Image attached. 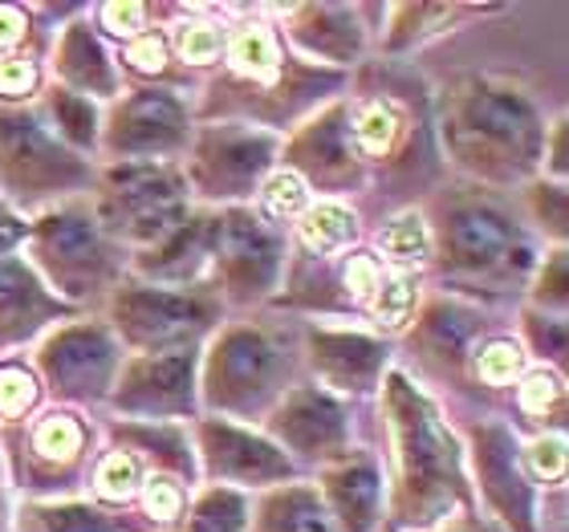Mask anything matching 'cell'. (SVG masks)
<instances>
[{
    "label": "cell",
    "instance_id": "42",
    "mask_svg": "<svg viewBox=\"0 0 569 532\" xmlns=\"http://www.w3.org/2000/svg\"><path fill=\"white\" fill-rule=\"evenodd\" d=\"M346 284L355 289V297H370V293H379V284H382L379 264L370 261V257H355V261L346 264Z\"/></svg>",
    "mask_w": 569,
    "mask_h": 532
},
{
    "label": "cell",
    "instance_id": "45",
    "mask_svg": "<svg viewBox=\"0 0 569 532\" xmlns=\"http://www.w3.org/2000/svg\"><path fill=\"white\" fill-rule=\"evenodd\" d=\"M24 33V17L17 9H0V46H12Z\"/></svg>",
    "mask_w": 569,
    "mask_h": 532
},
{
    "label": "cell",
    "instance_id": "33",
    "mask_svg": "<svg viewBox=\"0 0 569 532\" xmlns=\"http://www.w3.org/2000/svg\"><path fill=\"white\" fill-rule=\"evenodd\" d=\"M261 200L269 215H293L306 208V183H301L293 171H281V175H273L264 183Z\"/></svg>",
    "mask_w": 569,
    "mask_h": 532
},
{
    "label": "cell",
    "instance_id": "6",
    "mask_svg": "<svg viewBox=\"0 0 569 532\" xmlns=\"http://www.w3.org/2000/svg\"><path fill=\"white\" fill-rule=\"evenodd\" d=\"M33 244L37 257L53 272V281H61L70 293H86V289L94 293L114 269L107 240L98 237L94 220L82 212H61L53 220H46L37 228Z\"/></svg>",
    "mask_w": 569,
    "mask_h": 532
},
{
    "label": "cell",
    "instance_id": "21",
    "mask_svg": "<svg viewBox=\"0 0 569 532\" xmlns=\"http://www.w3.org/2000/svg\"><path fill=\"white\" fill-rule=\"evenodd\" d=\"M293 159L313 179H321V183H330L333 171H350V151H346V139H342V110H333L321 122H313V131H306L297 139Z\"/></svg>",
    "mask_w": 569,
    "mask_h": 532
},
{
    "label": "cell",
    "instance_id": "22",
    "mask_svg": "<svg viewBox=\"0 0 569 532\" xmlns=\"http://www.w3.org/2000/svg\"><path fill=\"white\" fill-rule=\"evenodd\" d=\"M58 70L66 73V82L82 86L90 94H114V73H110L98 41L86 33L82 24H73L70 33H66V41H61Z\"/></svg>",
    "mask_w": 569,
    "mask_h": 532
},
{
    "label": "cell",
    "instance_id": "31",
    "mask_svg": "<svg viewBox=\"0 0 569 532\" xmlns=\"http://www.w3.org/2000/svg\"><path fill=\"white\" fill-rule=\"evenodd\" d=\"M416 293H419V284L411 281V277H391L387 284H379L375 313H379V321L387 325V330H395V325H403V321L411 318V309H416Z\"/></svg>",
    "mask_w": 569,
    "mask_h": 532
},
{
    "label": "cell",
    "instance_id": "15",
    "mask_svg": "<svg viewBox=\"0 0 569 532\" xmlns=\"http://www.w3.org/2000/svg\"><path fill=\"white\" fill-rule=\"evenodd\" d=\"M277 435L306 455H333L346 435L342 406L318 391H297L277 414Z\"/></svg>",
    "mask_w": 569,
    "mask_h": 532
},
{
    "label": "cell",
    "instance_id": "47",
    "mask_svg": "<svg viewBox=\"0 0 569 532\" xmlns=\"http://www.w3.org/2000/svg\"><path fill=\"white\" fill-rule=\"evenodd\" d=\"M460 532H476V529H460Z\"/></svg>",
    "mask_w": 569,
    "mask_h": 532
},
{
    "label": "cell",
    "instance_id": "17",
    "mask_svg": "<svg viewBox=\"0 0 569 532\" xmlns=\"http://www.w3.org/2000/svg\"><path fill=\"white\" fill-rule=\"evenodd\" d=\"M313 367L338 391H362L382 367V345L358 333H318L313 338Z\"/></svg>",
    "mask_w": 569,
    "mask_h": 532
},
{
    "label": "cell",
    "instance_id": "18",
    "mask_svg": "<svg viewBox=\"0 0 569 532\" xmlns=\"http://www.w3.org/2000/svg\"><path fill=\"white\" fill-rule=\"evenodd\" d=\"M326 496H330L338 521L350 532H370L379 516V472L370 460H346L326 475Z\"/></svg>",
    "mask_w": 569,
    "mask_h": 532
},
{
    "label": "cell",
    "instance_id": "43",
    "mask_svg": "<svg viewBox=\"0 0 569 532\" xmlns=\"http://www.w3.org/2000/svg\"><path fill=\"white\" fill-rule=\"evenodd\" d=\"M163 58H167V49H163L159 37H139V41L127 49V61L142 73H159L163 70Z\"/></svg>",
    "mask_w": 569,
    "mask_h": 532
},
{
    "label": "cell",
    "instance_id": "10",
    "mask_svg": "<svg viewBox=\"0 0 569 532\" xmlns=\"http://www.w3.org/2000/svg\"><path fill=\"white\" fill-rule=\"evenodd\" d=\"M216 264L224 269V281L240 297H261L277 277V237L249 212H232L220 220L216 240Z\"/></svg>",
    "mask_w": 569,
    "mask_h": 532
},
{
    "label": "cell",
    "instance_id": "37",
    "mask_svg": "<svg viewBox=\"0 0 569 532\" xmlns=\"http://www.w3.org/2000/svg\"><path fill=\"white\" fill-rule=\"evenodd\" d=\"M33 399H37V387H33V379H29L24 370H17V367L0 370V411L21 414Z\"/></svg>",
    "mask_w": 569,
    "mask_h": 532
},
{
    "label": "cell",
    "instance_id": "8",
    "mask_svg": "<svg viewBox=\"0 0 569 532\" xmlns=\"http://www.w3.org/2000/svg\"><path fill=\"white\" fill-rule=\"evenodd\" d=\"M41 367H46L53 391H61L66 399H94L110 382L114 345L98 325H78V330H66L53 342H46Z\"/></svg>",
    "mask_w": 569,
    "mask_h": 532
},
{
    "label": "cell",
    "instance_id": "28",
    "mask_svg": "<svg viewBox=\"0 0 569 532\" xmlns=\"http://www.w3.org/2000/svg\"><path fill=\"white\" fill-rule=\"evenodd\" d=\"M33 443L49 460H73L82 451V426L73 423V419H66V414H49V419L37 423Z\"/></svg>",
    "mask_w": 569,
    "mask_h": 532
},
{
    "label": "cell",
    "instance_id": "27",
    "mask_svg": "<svg viewBox=\"0 0 569 532\" xmlns=\"http://www.w3.org/2000/svg\"><path fill=\"white\" fill-rule=\"evenodd\" d=\"M49 107H53V119H58L66 139L94 142V107H90V98L70 94V90H53Z\"/></svg>",
    "mask_w": 569,
    "mask_h": 532
},
{
    "label": "cell",
    "instance_id": "7",
    "mask_svg": "<svg viewBox=\"0 0 569 532\" xmlns=\"http://www.w3.org/2000/svg\"><path fill=\"white\" fill-rule=\"evenodd\" d=\"M119 330L142 350H163L171 342H191L212 321L200 297H179L167 289H127L119 293Z\"/></svg>",
    "mask_w": 569,
    "mask_h": 532
},
{
    "label": "cell",
    "instance_id": "19",
    "mask_svg": "<svg viewBox=\"0 0 569 532\" xmlns=\"http://www.w3.org/2000/svg\"><path fill=\"white\" fill-rule=\"evenodd\" d=\"M480 463H485V475L492 480V484H488V496L509 512V521H517L529 532V488H525V480L517 475V468H512L509 439L500 435V431H485Z\"/></svg>",
    "mask_w": 569,
    "mask_h": 532
},
{
    "label": "cell",
    "instance_id": "24",
    "mask_svg": "<svg viewBox=\"0 0 569 532\" xmlns=\"http://www.w3.org/2000/svg\"><path fill=\"white\" fill-rule=\"evenodd\" d=\"M264 532H333V524L321 512L318 496L297 488V492H281L264 509Z\"/></svg>",
    "mask_w": 569,
    "mask_h": 532
},
{
    "label": "cell",
    "instance_id": "23",
    "mask_svg": "<svg viewBox=\"0 0 569 532\" xmlns=\"http://www.w3.org/2000/svg\"><path fill=\"white\" fill-rule=\"evenodd\" d=\"M228 66L244 78H273L281 70V46L264 24H240L228 41Z\"/></svg>",
    "mask_w": 569,
    "mask_h": 532
},
{
    "label": "cell",
    "instance_id": "41",
    "mask_svg": "<svg viewBox=\"0 0 569 532\" xmlns=\"http://www.w3.org/2000/svg\"><path fill=\"white\" fill-rule=\"evenodd\" d=\"M33 82H37V73L29 61H21V58L0 61V94L4 98H24L33 90Z\"/></svg>",
    "mask_w": 569,
    "mask_h": 532
},
{
    "label": "cell",
    "instance_id": "14",
    "mask_svg": "<svg viewBox=\"0 0 569 532\" xmlns=\"http://www.w3.org/2000/svg\"><path fill=\"white\" fill-rule=\"evenodd\" d=\"M203 451H208L216 475H228L240 484H269V480L289 475V460L273 443H264L249 431H237V426L203 423Z\"/></svg>",
    "mask_w": 569,
    "mask_h": 532
},
{
    "label": "cell",
    "instance_id": "9",
    "mask_svg": "<svg viewBox=\"0 0 569 532\" xmlns=\"http://www.w3.org/2000/svg\"><path fill=\"white\" fill-rule=\"evenodd\" d=\"M443 257L460 272H492L512 269V257H525L521 240L509 220L488 208H460L443 224Z\"/></svg>",
    "mask_w": 569,
    "mask_h": 532
},
{
    "label": "cell",
    "instance_id": "26",
    "mask_svg": "<svg viewBox=\"0 0 569 532\" xmlns=\"http://www.w3.org/2000/svg\"><path fill=\"white\" fill-rule=\"evenodd\" d=\"M244 524V504L232 492H208L200 500V509L191 516L188 532H240Z\"/></svg>",
    "mask_w": 569,
    "mask_h": 532
},
{
    "label": "cell",
    "instance_id": "20",
    "mask_svg": "<svg viewBox=\"0 0 569 532\" xmlns=\"http://www.w3.org/2000/svg\"><path fill=\"white\" fill-rule=\"evenodd\" d=\"M297 41L309 49V53H321V58H355L362 37H358V24L350 21L346 9H301L297 12Z\"/></svg>",
    "mask_w": 569,
    "mask_h": 532
},
{
    "label": "cell",
    "instance_id": "5",
    "mask_svg": "<svg viewBox=\"0 0 569 532\" xmlns=\"http://www.w3.org/2000/svg\"><path fill=\"white\" fill-rule=\"evenodd\" d=\"M0 175L24 195V191H61L70 183H86L90 171L61 151L37 119L4 114L0 119Z\"/></svg>",
    "mask_w": 569,
    "mask_h": 532
},
{
    "label": "cell",
    "instance_id": "13",
    "mask_svg": "<svg viewBox=\"0 0 569 532\" xmlns=\"http://www.w3.org/2000/svg\"><path fill=\"white\" fill-rule=\"evenodd\" d=\"M119 406L142 414H167V411H188L191 406V354H159L147 362H134L122 374Z\"/></svg>",
    "mask_w": 569,
    "mask_h": 532
},
{
    "label": "cell",
    "instance_id": "1",
    "mask_svg": "<svg viewBox=\"0 0 569 532\" xmlns=\"http://www.w3.org/2000/svg\"><path fill=\"white\" fill-rule=\"evenodd\" d=\"M443 134L463 167L500 179L529 171L546 142L533 107L517 90L492 82H476L472 90L451 94Z\"/></svg>",
    "mask_w": 569,
    "mask_h": 532
},
{
    "label": "cell",
    "instance_id": "4",
    "mask_svg": "<svg viewBox=\"0 0 569 532\" xmlns=\"http://www.w3.org/2000/svg\"><path fill=\"white\" fill-rule=\"evenodd\" d=\"M284 370V358L264 333L237 330L216 345L208 367V394L216 406L228 411H252L277 391V379Z\"/></svg>",
    "mask_w": 569,
    "mask_h": 532
},
{
    "label": "cell",
    "instance_id": "35",
    "mask_svg": "<svg viewBox=\"0 0 569 532\" xmlns=\"http://www.w3.org/2000/svg\"><path fill=\"white\" fill-rule=\"evenodd\" d=\"M476 370H480V379L492 382V387H500V382H509L517 370H521V345L512 342H492L480 354V362H476Z\"/></svg>",
    "mask_w": 569,
    "mask_h": 532
},
{
    "label": "cell",
    "instance_id": "16",
    "mask_svg": "<svg viewBox=\"0 0 569 532\" xmlns=\"http://www.w3.org/2000/svg\"><path fill=\"white\" fill-rule=\"evenodd\" d=\"M58 313H66V305L49 301L21 261H0V342H17Z\"/></svg>",
    "mask_w": 569,
    "mask_h": 532
},
{
    "label": "cell",
    "instance_id": "25",
    "mask_svg": "<svg viewBox=\"0 0 569 532\" xmlns=\"http://www.w3.org/2000/svg\"><path fill=\"white\" fill-rule=\"evenodd\" d=\"M297 232H301V244H306V249L333 252L355 237V215L346 212V208H338V203H318V208H309V212L301 215Z\"/></svg>",
    "mask_w": 569,
    "mask_h": 532
},
{
    "label": "cell",
    "instance_id": "40",
    "mask_svg": "<svg viewBox=\"0 0 569 532\" xmlns=\"http://www.w3.org/2000/svg\"><path fill=\"white\" fill-rule=\"evenodd\" d=\"M558 399H561V387H558V379H549V374H533V379L521 387V406L533 414H546Z\"/></svg>",
    "mask_w": 569,
    "mask_h": 532
},
{
    "label": "cell",
    "instance_id": "3",
    "mask_svg": "<svg viewBox=\"0 0 569 532\" xmlns=\"http://www.w3.org/2000/svg\"><path fill=\"white\" fill-rule=\"evenodd\" d=\"M102 224L127 240H167L183 224V183L151 163L119 167L102 191Z\"/></svg>",
    "mask_w": 569,
    "mask_h": 532
},
{
    "label": "cell",
    "instance_id": "32",
    "mask_svg": "<svg viewBox=\"0 0 569 532\" xmlns=\"http://www.w3.org/2000/svg\"><path fill=\"white\" fill-rule=\"evenodd\" d=\"M382 249L391 252L395 261H423L427 257V228L419 215H399L387 232H382Z\"/></svg>",
    "mask_w": 569,
    "mask_h": 532
},
{
    "label": "cell",
    "instance_id": "39",
    "mask_svg": "<svg viewBox=\"0 0 569 532\" xmlns=\"http://www.w3.org/2000/svg\"><path fill=\"white\" fill-rule=\"evenodd\" d=\"M529 463H533L537 475L558 480V475L566 472V443H561V439H537L533 451H529Z\"/></svg>",
    "mask_w": 569,
    "mask_h": 532
},
{
    "label": "cell",
    "instance_id": "30",
    "mask_svg": "<svg viewBox=\"0 0 569 532\" xmlns=\"http://www.w3.org/2000/svg\"><path fill=\"white\" fill-rule=\"evenodd\" d=\"M395 131H399V122H395L391 107H382V102H370V107L355 119V142L367 154L387 151V147L395 142Z\"/></svg>",
    "mask_w": 569,
    "mask_h": 532
},
{
    "label": "cell",
    "instance_id": "2",
    "mask_svg": "<svg viewBox=\"0 0 569 532\" xmlns=\"http://www.w3.org/2000/svg\"><path fill=\"white\" fill-rule=\"evenodd\" d=\"M391 426L399 443V496L407 521H436L460 496V463L436 411L419 399L407 379H391Z\"/></svg>",
    "mask_w": 569,
    "mask_h": 532
},
{
    "label": "cell",
    "instance_id": "46",
    "mask_svg": "<svg viewBox=\"0 0 569 532\" xmlns=\"http://www.w3.org/2000/svg\"><path fill=\"white\" fill-rule=\"evenodd\" d=\"M24 237V224L17 220V215H9L4 208H0V249H9L12 240Z\"/></svg>",
    "mask_w": 569,
    "mask_h": 532
},
{
    "label": "cell",
    "instance_id": "36",
    "mask_svg": "<svg viewBox=\"0 0 569 532\" xmlns=\"http://www.w3.org/2000/svg\"><path fill=\"white\" fill-rule=\"evenodd\" d=\"M46 532H110L114 524L102 521V512H90V509H49V512H37Z\"/></svg>",
    "mask_w": 569,
    "mask_h": 532
},
{
    "label": "cell",
    "instance_id": "38",
    "mask_svg": "<svg viewBox=\"0 0 569 532\" xmlns=\"http://www.w3.org/2000/svg\"><path fill=\"white\" fill-rule=\"evenodd\" d=\"M142 504H147V512H151L154 521H176L183 496H179V488L171 484V480L154 475L151 484H147V496H142Z\"/></svg>",
    "mask_w": 569,
    "mask_h": 532
},
{
    "label": "cell",
    "instance_id": "29",
    "mask_svg": "<svg viewBox=\"0 0 569 532\" xmlns=\"http://www.w3.org/2000/svg\"><path fill=\"white\" fill-rule=\"evenodd\" d=\"M94 488L102 500H131L134 488H139V463H134L127 451H114V455H107L102 468H98Z\"/></svg>",
    "mask_w": 569,
    "mask_h": 532
},
{
    "label": "cell",
    "instance_id": "34",
    "mask_svg": "<svg viewBox=\"0 0 569 532\" xmlns=\"http://www.w3.org/2000/svg\"><path fill=\"white\" fill-rule=\"evenodd\" d=\"M179 58L191 61V66H208V61H216V53H220V33H216L212 24L203 21H191L179 29Z\"/></svg>",
    "mask_w": 569,
    "mask_h": 532
},
{
    "label": "cell",
    "instance_id": "11",
    "mask_svg": "<svg viewBox=\"0 0 569 532\" xmlns=\"http://www.w3.org/2000/svg\"><path fill=\"white\" fill-rule=\"evenodd\" d=\"M273 159V139L249 131L208 134L196 151V183L208 195H244Z\"/></svg>",
    "mask_w": 569,
    "mask_h": 532
},
{
    "label": "cell",
    "instance_id": "44",
    "mask_svg": "<svg viewBox=\"0 0 569 532\" xmlns=\"http://www.w3.org/2000/svg\"><path fill=\"white\" fill-rule=\"evenodd\" d=\"M102 21H107V29H114V33H139L142 21H147V4H107L102 9Z\"/></svg>",
    "mask_w": 569,
    "mask_h": 532
},
{
    "label": "cell",
    "instance_id": "12",
    "mask_svg": "<svg viewBox=\"0 0 569 532\" xmlns=\"http://www.w3.org/2000/svg\"><path fill=\"white\" fill-rule=\"evenodd\" d=\"M183 107L171 94H151L139 90L110 114L107 147L110 154H159L171 151L183 139Z\"/></svg>",
    "mask_w": 569,
    "mask_h": 532
}]
</instances>
